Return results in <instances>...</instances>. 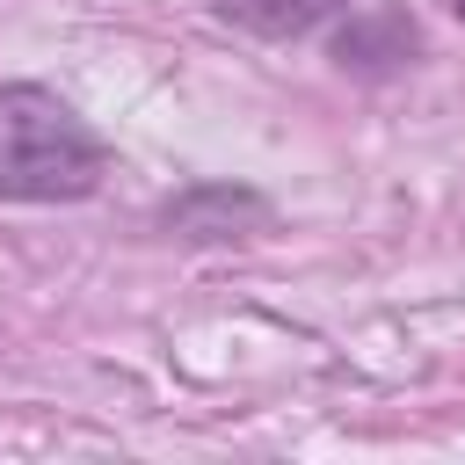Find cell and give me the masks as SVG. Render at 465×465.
Wrapping results in <instances>:
<instances>
[{
  "label": "cell",
  "mask_w": 465,
  "mask_h": 465,
  "mask_svg": "<svg viewBox=\"0 0 465 465\" xmlns=\"http://www.w3.org/2000/svg\"><path fill=\"white\" fill-rule=\"evenodd\" d=\"M109 174V145L87 131V116L36 87L15 80L0 87V203H73L94 196Z\"/></svg>",
  "instance_id": "obj_1"
},
{
  "label": "cell",
  "mask_w": 465,
  "mask_h": 465,
  "mask_svg": "<svg viewBox=\"0 0 465 465\" xmlns=\"http://www.w3.org/2000/svg\"><path fill=\"white\" fill-rule=\"evenodd\" d=\"M167 225L174 232H189V240H240V232H254V225H269V203L254 196V189H196V196H182L174 211H167Z\"/></svg>",
  "instance_id": "obj_2"
},
{
  "label": "cell",
  "mask_w": 465,
  "mask_h": 465,
  "mask_svg": "<svg viewBox=\"0 0 465 465\" xmlns=\"http://www.w3.org/2000/svg\"><path fill=\"white\" fill-rule=\"evenodd\" d=\"M349 0H211L218 22L247 29V36H269V44H291L305 29H320L327 15H341Z\"/></svg>",
  "instance_id": "obj_3"
},
{
  "label": "cell",
  "mask_w": 465,
  "mask_h": 465,
  "mask_svg": "<svg viewBox=\"0 0 465 465\" xmlns=\"http://www.w3.org/2000/svg\"><path fill=\"white\" fill-rule=\"evenodd\" d=\"M450 7H458V15H465V0H450Z\"/></svg>",
  "instance_id": "obj_4"
}]
</instances>
